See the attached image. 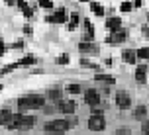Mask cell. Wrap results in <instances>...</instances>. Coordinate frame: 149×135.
Wrapping results in <instances>:
<instances>
[{
	"mask_svg": "<svg viewBox=\"0 0 149 135\" xmlns=\"http://www.w3.org/2000/svg\"><path fill=\"white\" fill-rule=\"evenodd\" d=\"M16 104H18V112L26 114L28 110H41L47 104V98L45 94H28V96H20Z\"/></svg>",
	"mask_w": 149,
	"mask_h": 135,
	"instance_id": "cell-1",
	"label": "cell"
},
{
	"mask_svg": "<svg viewBox=\"0 0 149 135\" xmlns=\"http://www.w3.org/2000/svg\"><path fill=\"white\" fill-rule=\"evenodd\" d=\"M33 125H36V118H33L31 114H22V112H18V114H14V118H12V121L6 125V129L24 133V131H30Z\"/></svg>",
	"mask_w": 149,
	"mask_h": 135,
	"instance_id": "cell-2",
	"label": "cell"
},
{
	"mask_svg": "<svg viewBox=\"0 0 149 135\" xmlns=\"http://www.w3.org/2000/svg\"><path fill=\"white\" fill-rule=\"evenodd\" d=\"M73 129V123L69 121V118H65V120H49L43 123V131L45 133H53V135H61V133H67V131H71Z\"/></svg>",
	"mask_w": 149,
	"mask_h": 135,
	"instance_id": "cell-3",
	"label": "cell"
},
{
	"mask_svg": "<svg viewBox=\"0 0 149 135\" xmlns=\"http://www.w3.org/2000/svg\"><path fill=\"white\" fill-rule=\"evenodd\" d=\"M114 100H116L118 110H122V112H126V110L132 108V96H130V92L124 90V88H120V90L114 92Z\"/></svg>",
	"mask_w": 149,
	"mask_h": 135,
	"instance_id": "cell-4",
	"label": "cell"
},
{
	"mask_svg": "<svg viewBox=\"0 0 149 135\" xmlns=\"http://www.w3.org/2000/svg\"><path fill=\"white\" fill-rule=\"evenodd\" d=\"M82 98H84V104L88 108H94V106L102 104V96H100V92L96 88H86L82 92Z\"/></svg>",
	"mask_w": 149,
	"mask_h": 135,
	"instance_id": "cell-5",
	"label": "cell"
},
{
	"mask_svg": "<svg viewBox=\"0 0 149 135\" xmlns=\"http://www.w3.org/2000/svg\"><path fill=\"white\" fill-rule=\"evenodd\" d=\"M126 39H127V30H126V28H122V30H118V31H112V35H108L104 41L114 47V45H122Z\"/></svg>",
	"mask_w": 149,
	"mask_h": 135,
	"instance_id": "cell-6",
	"label": "cell"
},
{
	"mask_svg": "<svg viewBox=\"0 0 149 135\" xmlns=\"http://www.w3.org/2000/svg\"><path fill=\"white\" fill-rule=\"evenodd\" d=\"M77 49H79L82 55H98V53H100V45L94 43V41H79Z\"/></svg>",
	"mask_w": 149,
	"mask_h": 135,
	"instance_id": "cell-7",
	"label": "cell"
},
{
	"mask_svg": "<svg viewBox=\"0 0 149 135\" xmlns=\"http://www.w3.org/2000/svg\"><path fill=\"white\" fill-rule=\"evenodd\" d=\"M88 129L90 131H104L106 129V118L104 116H92L90 114V118H88Z\"/></svg>",
	"mask_w": 149,
	"mask_h": 135,
	"instance_id": "cell-8",
	"label": "cell"
},
{
	"mask_svg": "<svg viewBox=\"0 0 149 135\" xmlns=\"http://www.w3.org/2000/svg\"><path fill=\"white\" fill-rule=\"evenodd\" d=\"M57 106H59V114H65V116H73L74 112H77V102L74 100H59L57 102Z\"/></svg>",
	"mask_w": 149,
	"mask_h": 135,
	"instance_id": "cell-9",
	"label": "cell"
},
{
	"mask_svg": "<svg viewBox=\"0 0 149 135\" xmlns=\"http://www.w3.org/2000/svg\"><path fill=\"white\" fill-rule=\"evenodd\" d=\"M45 98H47V102H59V100H63V88L61 86H49L45 90Z\"/></svg>",
	"mask_w": 149,
	"mask_h": 135,
	"instance_id": "cell-10",
	"label": "cell"
},
{
	"mask_svg": "<svg viewBox=\"0 0 149 135\" xmlns=\"http://www.w3.org/2000/svg\"><path fill=\"white\" fill-rule=\"evenodd\" d=\"M16 6H18L20 10H22L24 18H28V20H31V18L36 16V12H33V10H36V8H39L37 4H33V6H30V4H28L26 0H18V2H16Z\"/></svg>",
	"mask_w": 149,
	"mask_h": 135,
	"instance_id": "cell-11",
	"label": "cell"
},
{
	"mask_svg": "<svg viewBox=\"0 0 149 135\" xmlns=\"http://www.w3.org/2000/svg\"><path fill=\"white\" fill-rule=\"evenodd\" d=\"M67 20H69V14L65 8H55L53 10V24L61 26V24H67Z\"/></svg>",
	"mask_w": 149,
	"mask_h": 135,
	"instance_id": "cell-12",
	"label": "cell"
},
{
	"mask_svg": "<svg viewBox=\"0 0 149 135\" xmlns=\"http://www.w3.org/2000/svg\"><path fill=\"white\" fill-rule=\"evenodd\" d=\"M122 61L126 65H135L137 63V51L135 49H124L122 51Z\"/></svg>",
	"mask_w": 149,
	"mask_h": 135,
	"instance_id": "cell-13",
	"label": "cell"
},
{
	"mask_svg": "<svg viewBox=\"0 0 149 135\" xmlns=\"http://www.w3.org/2000/svg\"><path fill=\"white\" fill-rule=\"evenodd\" d=\"M12 118H14V112L10 108H0V125L2 127H6L8 123L12 121Z\"/></svg>",
	"mask_w": 149,
	"mask_h": 135,
	"instance_id": "cell-14",
	"label": "cell"
},
{
	"mask_svg": "<svg viewBox=\"0 0 149 135\" xmlns=\"http://www.w3.org/2000/svg\"><path fill=\"white\" fill-rule=\"evenodd\" d=\"M135 82L137 84L147 82V65H139V67L135 69Z\"/></svg>",
	"mask_w": 149,
	"mask_h": 135,
	"instance_id": "cell-15",
	"label": "cell"
},
{
	"mask_svg": "<svg viewBox=\"0 0 149 135\" xmlns=\"http://www.w3.org/2000/svg\"><path fill=\"white\" fill-rule=\"evenodd\" d=\"M94 80L96 82H102V84H110V86H114L116 84V76H112V75H106V73H96L94 75Z\"/></svg>",
	"mask_w": 149,
	"mask_h": 135,
	"instance_id": "cell-16",
	"label": "cell"
},
{
	"mask_svg": "<svg viewBox=\"0 0 149 135\" xmlns=\"http://www.w3.org/2000/svg\"><path fill=\"white\" fill-rule=\"evenodd\" d=\"M106 28H108L110 31L122 30V18H120V16H110V18L106 20Z\"/></svg>",
	"mask_w": 149,
	"mask_h": 135,
	"instance_id": "cell-17",
	"label": "cell"
},
{
	"mask_svg": "<svg viewBox=\"0 0 149 135\" xmlns=\"http://www.w3.org/2000/svg\"><path fill=\"white\" fill-rule=\"evenodd\" d=\"M132 116H134V120H137V121H143L145 118H147V106L137 104V106L134 108V112H132Z\"/></svg>",
	"mask_w": 149,
	"mask_h": 135,
	"instance_id": "cell-18",
	"label": "cell"
},
{
	"mask_svg": "<svg viewBox=\"0 0 149 135\" xmlns=\"http://www.w3.org/2000/svg\"><path fill=\"white\" fill-rule=\"evenodd\" d=\"M16 63H18V67H33V65L37 63V57L30 53V55H24V57H20Z\"/></svg>",
	"mask_w": 149,
	"mask_h": 135,
	"instance_id": "cell-19",
	"label": "cell"
},
{
	"mask_svg": "<svg viewBox=\"0 0 149 135\" xmlns=\"http://www.w3.org/2000/svg\"><path fill=\"white\" fill-rule=\"evenodd\" d=\"M79 24H81V16L77 14V12H71V14H69V20H67V30L74 31L79 28Z\"/></svg>",
	"mask_w": 149,
	"mask_h": 135,
	"instance_id": "cell-20",
	"label": "cell"
},
{
	"mask_svg": "<svg viewBox=\"0 0 149 135\" xmlns=\"http://www.w3.org/2000/svg\"><path fill=\"white\" fill-rule=\"evenodd\" d=\"M79 65H81L82 69H92V71H100V65L98 63H94V61L86 59V57H81L79 59Z\"/></svg>",
	"mask_w": 149,
	"mask_h": 135,
	"instance_id": "cell-21",
	"label": "cell"
},
{
	"mask_svg": "<svg viewBox=\"0 0 149 135\" xmlns=\"http://www.w3.org/2000/svg\"><path fill=\"white\" fill-rule=\"evenodd\" d=\"M41 112H43L45 116H55V114L59 112V106H57V102H47V104L41 108Z\"/></svg>",
	"mask_w": 149,
	"mask_h": 135,
	"instance_id": "cell-22",
	"label": "cell"
},
{
	"mask_svg": "<svg viewBox=\"0 0 149 135\" xmlns=\"http://www.w3.org/2000/svg\"><path fill=\"white\" fill-rule=\"evenodd\" d=\"M90 10H92V14L98 16V18H102V16L106 14V8L102 6L100 2H96V0H94V2H90Z\"/></svg>",
	"mask_w": 149,
	"mask_h": 135,
	"instance_id": "cell-23",
	"label": "cell"
},
{
	"mask_svg": "<svg viewBox=\"0 0 149 135\" xmlns=\"http://www.w3.org/2000/svg\"><path fill=\"white\" fill-rule=\"evenodd\" d=\"M65 92H69V94H81L82 86L79 82H69L67 86H65Z\"/></svg>",
	"mask_w": 149,
	"mask_h": 135,
	"instance_id": "cell-24",
	"label": "cell"
},
{
	"mask_svg": "<svg viewBox=\"0 0 149 135\" xmlns=\"http://www.w3.org/2000/svg\"><path fill=\"white\" fill-rule=\"evenodd\" d=\"M16 69H20V67H18V63H10V65L0 67V78H2V76H6V75H10V73L16 71Z\"/></svg>",
	"mask_w": 149,
	"mask_h": 135,
	"instance_id": "cell-25",
	"label": "cell"
},
{
	"mask_svg": "<svg viewBox=\"0 0 149 135\" xmlns=\"http://www.w3.org/2000/svg\"><path fill=\"white\" fill-rule=\"evenodd\" d=\"M71 63V57H69V53H61L59 57L55 59V65H61V67H65V65H69Z\"/></svg>",
	"mask_w": 149,
	"mask_h": 135,
	"instance_id": "cell-26",
	"label": "cell"
},
{
	"mask_svg": "<svg viewBox=\"0 0 149 135\" xmlns=\"http://www.w3.org/2000/svg\"><path fill=\"white\" fill-rule=\"evenodd\" d=\"M104 110H106V102H102V104L90 108V114H92V116H104Z\"/></svg>",
	"mask_w": 149,
	"mask_h": 135,
	"instance_id": "cell-27",
	"label": "cell"
},
{
	"mask_svg": "<svg viewBox=\"0 0 149 135\" xmlns=\"http://www.w3.org/2000/svg\"><path fill=\"white\" fill-rule=\"evenodd\" d=\"M135 51H137V59L149 61V47H141V49H135Z\"/></svg>",
	"mask_w": 149,
	"mask_h": 135,
	"instance_id": "cell-28",
	"label": "cell"
},
{
	"mask_svg": "<svg viewBox=\"0 0 149 135\" xmlns=\"http://www.w3.org/2000/svg\"><path fill=\"white\" fill-rule=\"evenodd\" d=\"M120 10H122L124 14H127V12H132V10H134V2H130V0H124V2L120 4Z\"/></svg>",
	"mask_w": 149,
	"mask_h": 135,
	"instance_id": "cell-29",
	"label": "cell"
},
{
	"mask_svg": "<svg viewBox=\"0 0 149 135\" xmlns=\"http://www.w3.org/2000/svg\"><path fill=\"white\" fill-rule=\"evenodd\" d=\"M37 6L43 10H53V0H37Z\"/></svg>",
	"mask_w": 149,
	"mask_h": 135,
	"instance_id": "cell-30",
	"label": "cell"
},
{
	"mask_svg": "<svg viewBox=\"0 0 149 135\" xmlns=\"http://www.w3.org/2000/svg\"><path fill=\"white\" fill-rule=\"evenodd\" d=\"M8 47H10V49H24V47H26V43H24V39H16L14 43H10Z\"/></svg>",
	"mask_w": 149,
	"mask_h": 135,
	"instance_id": "cell-31",
	"label": "cell"
},
{
	"mask_svg": "<svg viewBox=\"0 0 149 135\" xmlns=\"http://www.w3.org/2000/svg\"><path fill=\"white\" fill-rule=\"evenodd\" d=\"M114 135H134V133H132L130 127H118L116 131H114Z\"/></svg>",
	"mask_w": 149,
	"mask_h": 135,
	"instance_id": "cell-32",
	"label": "cell"
},
{
	"mask_svg": "<svg viewBox=\"0 0 149 135\" xmlns=\"http://www.w3.org/2000/svg\"><path fill=\"white\" fill-rule=\"evenodd\" d=\"M8 49H10V47L6 45V41H4V37H0V57H4Z\"/></svg>",
	"mask_w": 149,
	"mask_h": 135,
	"instance_id": "cell-33",
	"label": "cell"
},
{
	"mask_svg": "<svg viewBox=\"0 0 149 135\" xmlns=\"http://www.w3.org/2000/svg\"><path fill=\"white\" fill-rule=\"evenodd\" d=\"M147 131H149V118H145V120L141 121V133L145 135Z\"/></svg>",
	"mask_w": 149,
	"mask_h": 135,
	"instance_id": "cell-34",
	"label": "cell"
},
{
	"mask_svg": "<svg viewBox=\"0 0 149 135\" xmlns=\"http://www.w3.org/2000/svg\"><path fill=\"white\" fill-rule=\"evenodd\" d=\"M31 33H33V28H31L30 24H26L24 26V35H31Z\"/></svg>",
	"mask_w": 149,
	"mask_h": 135,
	"instance_id": "cell-35",
	"label": "cell"
},
{
	"mask_svg": "<svg viewBox=\"0 0 149 135\" xmlns=\"http://www.w3.org/2000/svg\"><path fill=\"white\" fill-rule=\"evenodd\" d=\"M143 6V0H134V10H137V8Z\"/></svg>",
	"mask_w": 149,
	"mask_h": 135,
	"instance_id": "cell-36",
	"label": "cell"
},
{
	"mask_svg": "<svg viewBox=\"0 0 149 135\" xmlns=\"http://www.w3.org/2000/svg\"><path fill=\"white\" fill-rule=\"evenodd\" d=\"M141 33L145 37H149V26H141Z\"/></svg>",
	"mask_w": 149,
	"mask_h": 135,
	"instance_id": "cell-37",
	"label": "cell"
},
{
	"mask_svg": "<svg viewBox=\"0 0 149 135\" xmlns=\"http://www.w3.org/2000/svg\"><path fill=\"white\" fill-rule=\"evenodd\" d=\"M16 2H18V0H4L6 6H16Z\"/></svg>",
	"mask_w": 149,
	"mask_h": 135,
	"instance_id": "cell-38",
	"label": "cell"
},
{
	"mask_svg": "<svg viewBox=\"0 0 149 135\" xmlns=\"http://www.w3.org/2000/svg\"><path fill=\"white\" fill-rule=\"evenodd\" d=\"M45 22H47V24H53V14H49V16H45Z\"/></svg>",
	"mask_w": 149,
	"mask_h": 135,
	"instance_id": "cell-39",
	"label": "cell"
},
{
	"mask_svg": "<svg viewBox=\"0 0 149 135\" xmlns=\"http://www.w3.org/2000/svg\"><path fill=\"white\" fill-rule=\"evenodd\" d=\"M31 73H33V75H41V73H43V69H33Z\"/></svg>",
	"mask_w": 149,
	"mask_h": 135,
	"instance_id": "cell-40",
	"label": "cell"
},
{
	"mask_svg": "<svg viewBox=\"0 0 149 135\" xmlns=\"http://www.w3.org/2000/svg\"><path fill=\"white\" fill-rule=\"evenodd\" d=\"M79 2H94V0H79Z\"/></svg>",
	"mask_w": 149,
	"mask_h": 135,
	"instance_id": "cell-41",
	"label": "cell"
},
{
	"mask_svg": "<svg viewBox=\"0 0 149 135\" xmlns=\"http://www.w3.org/2000/svg\"><path fill=\"white\" fill-rule=\"evenodd\" d=\"M2 88H4V84H2V82H0V92H2Z\"/></svg>",
	"mask_w": 149,
	"mask_h": 135,
	"instance_id": "cell-42",
	"label": "cell"
},
{
	"mask_svg": "<svg viewBox=\"0 0 149 135\" xmlns=\"http://www.w3.org/2000/svg\"><path fill=\"white\" fill-rule=\"evenodd\" d=\"M147 22H149V12H147Z\"/></svg>",
	"mask_w": 149,
	"mask_h": 135,
	"instance_id": "cell-43",
	"label": "cell"
},
{
	"mask_svg": "<svg viewBox=\"0 0 149 135\" xmlns=\"http://www.w3.org/2000/svg\"><path fill=\"white\" fill-rule=\"evenodd\" d=\"M16 135H22V133H20V131H18V133H16Z\"/></svg>",
	"mask_w": 149,
	"mask_h": 135,
	"instance_id": "cell-44",
	"label": "cell"
},
{
	"mask_svg": "<svg viewBox=\"0 0 149 135\" xmlns=\"http://www.w3.org/2000/svg\"><path fill=\"white\" fill-rule=\"evenodd\" d=\"M145 135H149V131H147V133H145Z\"/></svg>",
	"mask_w": 149,
	"mask_h": 135,
	"instance_id": "cell-45",
	"label": "cell"
}]
</instances>
